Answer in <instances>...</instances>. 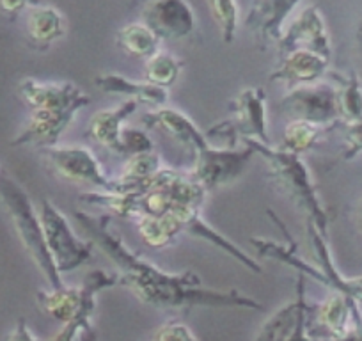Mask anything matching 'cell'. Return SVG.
Masks as SVG:
<instances>
[{"label":"cell","mask_w":362,"mask_h":341,"mask_svg":"<svg viewBox=\"0 0 362 341\" xmlns=\"http://www.w3.org/2000/svg\"><path fill=\"white\" fill-rule=\"evenodd\" d=\"M75 219L90 236V242L105 253L117 267L119 287L130 290L144 304L158 309H194V308H231L264 311L259 301L236 290H211L204 288L197 274L167 272L155 263L141 258L128 249L127 243L109 228V215H90L75 212Z\"/></svg>","instance_id":"6da1fadb"},{"label":"cell","mask_w":362,"mask_h":341,"mask_svg":"<svg viewBox=\"0 0 362 341\" xmlns=\"http://www.w3.org/2000/svg\"><path fill=\"white\" fill-rule=\"evenodd\" d=\"M206 189L190 173L165 167L141 185L123 192H86L80 201L109 208L127 219L163 217L187 210H201L206 201Z\"/></svg>","instance_id":"7a4b0ae2"},{"label":"cell","mask_w":362,"mask_h":341,"mask_svg":"<svg viewBox=\"0 0 362 341\" xmlns=\"http://www.w3.org/2000/svg\"><path fill=\"white\" fill-rule=\"evenodd\" d=\"M18 95L30 109V117L11 146H37L41 149L57 144L78 110L90 103L87 93L73 82L23 79Z\"/></svg>","instance_id":"3957f363"},{"label":"cell","mask_w":362,"mask_h":341,"mask_svg":"<svg viewBox=\"0 0 362 341\" xmlns=\"http://www.w3.org/2000/svg\"><path fill=\"white\" fill-rule=\"evenodd\" d=\"M243 142L256 155L264 158L268 163V178L274 180L281 190L293 200V203L305 214L309 224L315 226L323 236H329V215L318 196L311 170L302 156L252 139H245Z\"/></svg>","instance_id":"277c9868"},{"label":"cell","mask_w":362,"mask_h":341,"mask_svg":"<svg viewBox=\"0 0 362 341\" xmlns=\"http://www.w3.org/2000/svg\"><path fill=\"white\" fill-rule=\"evenodd\" d=\"M308 236L311 240L313 250H315L316 265H309L302 256L297 253V242L291 240L290 235H286L288 245H281L279 242L268 238H252L250 243L259 254L261 258L272 260V262H279L284 265H290L291 269L298 270L302 276L308 279L318 281L323 287L332 288L337 294L351 299L355 302H362V276L358 277H344L339 270L334 265V260L330 256L329 243L327 236H323L318 229L308 222Z\"/></svg>","instance_id":"5b68a950"},{"label":"cell","mask_w":362,"mask_h":341,"mask_svg":"<svg viewBox=\"0 0 362 341\" xmlns=\"http://www.w3.org/2000/svg\"><path fill=\"white\" fill-rule=\"evenodd\" d=\"M0 201L4 203L6 210L11 217L20 242L25 247L27 254L30 256L34 265L37 267V270L48 281L50 290H59V288L64 287V281H62L47 247L40 212L30 201L27 190L4 170H0Z\"/></svg>","instance_id":"8992f818"},{"label":"cell","mask_w":362,"mask_h":341,"mask_svg":"<svg viewBox=\"0 0 362 341\" xmlns=\"http://www.w3.org/2000/svg\"><path fill=\"white\" fill-rule=\"evenodd\" d=\"M114 287H119V274L96 269L86 274L80 287L64 284L59 290H37L36 301L41 311L59 323L82 322L93 327L96 295Z\"/></svg>","instance_id":"52a82bcc"},{"label":"cell","mask_w":362,"mask_h":341,"mask_svg":"<svg viewBox=\"0 0 362 341\" xmlns=\"http://www.w3.org/2000/svg\"><path fill=\"white\" fill-rule=\"evenodd\" d=\"M263 88H247L229 103L231 117L214 125L206 132V137L222 139V148H236L238 139L270 144L267 130V107H264Z\"/></svg>","instance_id":"ba28073f"},{"label":"cell","mask_w":362,"mask_h":341,"mask_svg":"<svg viewBox=\"0 0 362 341\" xmlns=\"http://www.w3.org/2000/svg\"><path fill=\"white\" fill-rule=\"evenodd\" d=\"M37 212H40L47 247L61 276L80 269L93 258L95 243L80 238L69 226L66 215L50 200L43 197Z\"/></svg>","instance_id":"9c48e42d"},{"label":"cell","mask_w":362,"mask_h":341,"mask_svg":"<svg viewBox=\"0 0 362 341\" xmlns=\"http://www.w3.org/2000/svg\"><path fill=\"white\" fill-rule=\"evenodd\" d=\"M43 158L57 178L90 187L100 192H114L116 180L105 175L100 160L83 146L55 144L43 148Z\"/></svg>","instance_id":"30bf717a"},{"label":"cell","mask_w":362,"mask_h":341,"mask_svg":"<svg viewBox=\"0 0 362 341\" xmlns=\"http://www.w3.org/2000/svg\"><path fill=\"white\" fill-rule=\"evenodd\" d=\"M254 155L256 153L249 146L243 149L222 148L210 142L194 153V167L190 175L206 189V192H211L236 182L245 173Z\"/></svg>","instance_id":"8fae6325"},{"label":"cell","mask_w":362,"mask_h":341,"mask_svg":"<svg viewBox=\"0 0 362 341\" xmlns=\"http://www.w3.org/2000/svg\"><path fill=\"white\" fill-rule=\"evenodd\" d=\"M279 107L291 120L308 121L323 128L334 127L341 117L337 91L330 83H309L291 88L279 102Z\"/></svg>","instance_id":"7c38bea8"},{"label":"cell","mask_w":362,"mask_h":341,"mask_svg":"<svg viewBox=\"0 0 362 341\" xmlns=\"http://www.w3.org/2000/svg\"><path fill=\"white\" fill-rule=\"evenodd\" d=\"M142 23L162 40H183L196 29V15L187 0H142Z\"/></svg>","instance_id":"4fadbf2b"},{"label":"cell","mask_w":362,"mask_h":341,"mask_svg":"<svg viewBox=\"0 0 362 341\" xmlns=\"http://www.w3.org/2000/svg\"><path fill=\"white\" fill-rule=\"evenodd\" d=\"M277 48L281 55L295 50H309L330 61V55H332L330 36L327 33L325 20L316 6H309L298 15V18L277 41Z\"/></svg>","instance_id":"5bb4252c"},{"label":"cell","mask_w":362,"mask_h":341,"mask_svg":"<svg viewBox=\"0 0 362 341\" xmlns=\"http://www.w3.org/2000/svg\"><path fill=\"white\" fill-rule=\"evenodd\" d=\"M305 281H308V277L300 274L297 287H295L293 301H290L286 306L268 316L267 322L257 330L254 341H290L291 336L298 330V327L308 322L311 304L305 299Z\"/></svg>","instance_id":"9a60e30c"},{"label":"cell","mask_w":362,"mask_h":341,"mask_svg":"<svg viewBox=\"0 0 362 341\" xmlns=\"http://www.w3.org/2000/svg\"><path fill=\"white\" fill-rule=\"evenodd\" d=\"M300 0H254L245 18V27L261 43H277L283 25Z\"/></svg>","instance_id":"2e32d148"},{"label":"cell","mask_w":362,"mask_h":341,"mask_svg":"<svg viewBox=\"0 0 362 341\" xmlns=\"http://www.w3.org/2000/svg\"><path fill=\"white\" fill-rule=\"evenodd\" d=\"M139 103L135 100H124L114 109H103L90 117L86 135L116 155H124L123 149V123L135 114Z\"/></svg>","instance_id":"e0dca14e"},{"label":"cell","mask_w":362,"mask_h":341,"mask_svg":"<svg viewBox=\"0 0 362 341\" xmlns=\"http://www.w3.org/2000/svg\"><path fill=\"white\" fill-rule=\"evenodd\" d=\"M329 59L309 50H295L283 55L281 64L272 71V82H286L291 88L316 83L329 73Z\"/></svg>","instance_id":"ac0fdd59"},{"label":"cell","mask_w":362,"mask_h":341,"mask_svg":"<svg viewBox=\"0 0 362 341\" xmlns=\"http://www.w3.org/2000/svg\"><path fill=\"white\" fill-rule=\"evenodd\" d=\"M357 302L332 291L320 304L309 308V322H316L329 337H344L354 330V316L357 315Z\"/></svg>","instance_id":"d6986e66"},{"label":"cell","mask_w":362,"mask_h":341,"mask_svg":"<svg viewBox=\"0 0 362 341\" xmlns=\"http://www.w3.org/2000/svg\"><path fill=\"white\" fill-rule=\"evenodd\" d=\"M95 86L107 95L127 96V100H135L139 105H148L153 109H162L169 98V91L158 88L155 83L137 82V80L127 79L119 73H102L95 76Z\"/></svg>","instance_id":"ffe728a7"},{"label":"cell","mask_w":362,"mask_h":341,"mask_svg":"<svg viewBox=\"0 0 362 341\" xmlns=\"http://www.w3.org/2000/svg\"><path fill=\"white\" fill-rule=\"evenodd\" d=\"M66 33H68V25L59 9L41 4L30 8L27 13L25 34L30 48L34 50H48Z\"/></svg>","instance_id":"44dd1931"},{"label":"cell","mask_w":362,"mask_h":341,"mask_svg":"<svg viewBox=\"0 0 362 341\" xmlns=\"http://www.w3.org/2000/svg\"><path fill=\"white\" fill-rule=\"evenodd\" d=\"M116 43L124 54L137 59H146V61L153 57L156 52H160V37L142 22L128 23L123 29L117 30Z\"/></svg>","instance_id":"7402d4cb"},{"label":"cell","mask_w":362,"mask_h":341,"mask_svg":"<svg viewBox=\"0 0 362 341\" xmlns=\"http://www.w3.org/2000/svg\"><path fill=\"white\" fill-rule=\"evenodd\" d=\"M162 167V156H160L158 153H155V149L148 153H139V155L128 156L123 173L119 175V178H116L114 192L130 190L134 189V187L141 185V183L148 182V180L151 178V176H155Z\"/></svg>","instance_id":"603a6c76"},{"label":"cell","mask_w":362,"mask_h":341,"mask_svg":"<svg viewBox=\"0 0 362 341\" xmlns=\"http://www.w3.org/2000/svg\"><path fill=\"white\" fill-rule=\"evenodd\" d=\"M337 82V103H339V116L348 123L362 121V86L361 79L355 73L329 71Z\"/></svg>","instance_id":"cb8c5ba5"},{"label":"cell","mask_w":362,"mask_h":341,"mask_svg":"<svg viewBox=\"0 0 362 341\" xmlns=\"http://www.w3.org/2000/svg\"><path fill=\"white\" fill-rule=\"evenodd\" d=\"M325 132L327 128L318 127V125L308 123V121L291 120L290 125L284 128L283 149L295 153V155H302V153L315 148Z\"/></svg>","instance_id":"d4e9b609"},{"label":"cell","mask_w":362,"mask_h":341,"mask_svg":"<svg viewBox=\"0 0 362 341\" xmlns=\"http://www.w3.org/2000/svg\"><path fill=\"white\" fill-rule=\"evenodd\" d=\"M183 62L169 52H156L146 61V80L158 88L169 89L180 76Z\"/></svg>","instance_id":"484cf974"},{"label":"cell","mask_w":362,"mask_h":341,"mask_svg":"<svg viewBox=\"0 0 362 341\" xmlns=\"http://www.w3.org/2000/svg\"><path fill=\"white\" fill-rule=\"evenodd\" d=\"M206 2L224 41L233 43L236 27H238V4H236V0H206Z\"/></svg>","instance_id":"4316f807"},{"label":"cell","mask_w":362,"mask_h":341,"mask_svg":"<svg viewBox=\"0 0 362 341\" xmlns=\"http://www.w3.org/2000/svg\"><path fill=\"white\" fill-rule=\"evenodd\" d=\"M153 341H199L187 323L183 322H167L156 329L153 334Z\"/></svg>","instance_id":"83f0119b"},{"label":"cell","mask_w":362,"mask_h":341,"mask_svg":"<svg viewBox=\"0 0 362 341\" xmlns=\"http://www.w3.org/2000/svg\"><path fill=\"white\" fill-rule=\"evenodd\" d=\"M48 341H96L95 327H89L82 322L62 323L57 334Z\"/></svg>","instance_id":"f1b7e54d"},{"label":"cell","mask_w":362,"mask_h":341,"mask_svg":"<svg viewBox=\"0 0 362 341\" xmlns=\"http://www.w3.org/2000/svg\"><path fill=\"white\" fill-rule=\"evenodd\" d=\"M123 149L124 155L134 156L139 153H148L155 149L151 139L137 128H124L123 130Z\"/></svg>","instance_id":"f546056e"},{"label":"cell","mask_w":362,"mask_h":341,"mask_svg":"<svg viewBox=\"0 0 362 341\" xmlns=\"http://www.w3.org/2000/svg\"><path fill=\"white\" fill-rule=\"evenodd\" d=\"M362 153V121L348 123L344 128V149L343 158L354 160Z\"/></svg>","instance_id":"4dcf8cb0"},{"label":"cell","mask_w":362,"mask_h":341,"mask_svg":"<svg viewBox=\"0 0 362 341\" xmlns=\"http://www.w3.org/2000/svg\"><path fill=\"white\" fill-rule=\"evenodd\" d=\"M41 4H43L41 0H0V11L11 20H15L25 9L36 8V6Z\"/></svg>","instance_id":"1f68e13d"},{"label":"cell","mask_w":362,"mask_h":341,"mask_svg":"<svg viewBox=\"0 0 362 341\" xmlns=\"http://www.w3.org/2000/svg\"><path fill=\"white\" fill-rule=\"evenodd\" d=\"M6 341H40V337L30 330V327L27 325V322L23 318H20L16 322L15 329L8 334Z\"/></svg>","instance_id":"d6a6232c"},{"label":"cell","mask_w":362,"mask_h":341,"mask_svg":"<svg viewBox=\"0 0 362 341\" xmlns=\"http://www.w3.org/2000/svg\"><path fill=\"white\" fill-rule=\"evenodd\" d=\"M355 226H357V231L361 233L362 236V200L358 201L357 212H355Z\"/></svg>","instance_id":"836d02e7"},{"label":"cell","mask_w":362,"mask_h":341,"mask_svg":"<svg viewBox=\"0 0 362 341\" xmlns=\"http://www.w3.org/2000/svg\"><path fill=\"white\" fill-rule=\"evenodd\" d=\"M357 47H358V52H361V57H362V22L357 29Z\"/></svg>","instance_id":"e575fe53"}]
</instances>
